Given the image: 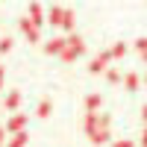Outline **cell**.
Returning <instances> with one entry per match:
<instances>
[{
  "label": "cell",
  "instance_id": "6da1fadb",
  "mask_svg": "<svg viewBox=\"0 0 147 147\" xmlns=\"http://www.w3.org/2000/svg\"><path fill=\"white\" fill-rule=\"evenodd\" d=\"M82 53H85V41L74 32V35H68V44H65V50L59 53V59H62V62H74V59L82 56Z\"/></svg>",
  "mask_w": 147,
  "mask_h": 147
},
{
  "label": "cell",
  "instance_id": "7a4b0ae2",
  "mask_svg": "<svg viewBox=\"0 0 147 147\" xmlns=\"http://www.w3.org/2000/svg\"><path fill=\"white\" fill-rule=\"evenodd\" d=\"M18 27H21V32H24V35H27V41H30V44L41 41V35H38V27H35V24H32L30 18H21V21H18Z\"/></svg>",
  "mask_w": 147,
  "mask_h": 147
},
{
  "label": "cell",
  "instance_id": "3957f363",
  "mask_svg": "<svg viewBox=\"0 0 147 147\" xmlns=\"http://www.w3.org/2000/svg\"><path fill=\"white\" fill-rule=\"evenodd\" d=\"M109 62H112V53H100V56H94V59H91L88 71H91V74H103V71L109 68Z\"/></svg>",
  "mask_w": 147,
  "mask_h": 147
},
{
  "label": "cell",
  "instance_id": "277c9868",
  "mask_svg": "<svg viewBox=\"0 0 147 147\" xmlns=\"http://www.w3.org/2000/svg\"><path fill=\"white\" fill-rule=\"evenodd\" d=\"M24 127H27V115H21V112H15L6 121V132H9V136H12V132H21Z\"/></svg>",
  "mask_w": 147,
  "mask_h": 147
},
{
  "label": "cell",
  "instance_id": "5b68a950",
  "mask_svg": "<svg viewBox=\"0 0 147 147\" xmlns=\"http://www.w3.org/2000/svg\"><path fill=\"white\" fill-rule=\"evenodd\" d=\"M65 44H68V38H50V41H44V53L47 56H59L65 50Z\"/></svg>",
  "mask_w": 147,
  "mask_h": 147
},
{
  "label": "cell",
  "instance_id": "8992f818",
  "mask_svg": "<svg viewBox=\"0 0 147 147\" xmlns=\"http://www.w3.org/2000/svg\"><path fill=\"white\" fill-rule=\"evenodd\" d=\"M30 21H32L38 30L44 27V21H47V18H44V9H41V3H30Z\"/></svg>",
  "mask_w": 147,
  "mask_h": 147
},
{
  "label": "cell",
  "instance_id": "52a82bcc",
  "mask_svg": "<svg viewBox=\"0 0 147 147\" xmlns=\"http://www.w3.org/2000/svg\"><path fill=\"white\" fill-rule=\"evenodd\" d=\"M27 144H30V132L21 129V132H12V138H9L6 147H27Z\"/></svg>",
  "mask_w": 147,
  "mask_h": 147
},
{
  "label": "cell",
  "instance_id": "ba28073f",
  "mask_svg": "<svg viewBox=\"0 0 147 147\" xmlns=\"http://www.w3.org/2000/svg\"><path fill=\"white\" fill-rule=\"evenodd\" d=\"M62 15H65V9L62 6H53L50 12H47V24H50V27H62Z\"/></svg>",
  "mask_w": 147,
  "mask_h": 147
},
{
  "label": "cell",
  "instance_id": "9c48e42d",
  "mask_svg": "<svg viewBox=\"0 0 147 147\" xmlns=\"http://www.w3.org/2000/svg\"><path fill=\"white\" fill-rule=\"evenodd\" d=\"M18 106H21V91H9L6 94V109L9 112H18Z\"/></svg>",
  "mask_w": 147,
  "mask_h": 147
},
{
  "label": "cell",
  "instance_id": "30bf717a",
  "mask_svg": "<svg viewBox=\"0 0 147 147\" xmlns=\"http://www.w3.org/2000/svg\"><path fill=\"white\" fill-rule=\"evenodd\" d=\"M100 103H103V97H100V94H88L85 109H88V112H97V109H100Z\"/></svg>",
  "mask_w": 147,
  "mask_h": 147
},
{
  "label": "cell",
  "instance_id": "8fae6325",
  "mask_svg": "<svg viewBox=\"0 0 147 147\" xmlns=\"http://www.w3.org/2000/svg\"><path fill=\"white\" fill-rule=\"evenodd\" d=\"M138 82H141V80H138V74H127V77H124L127 91H136V88H138Z\"/></svg>",
  "mask_w": 147,
  "mask_h": 147
},
{
  "label": "cell",
  "instance_id": "7c38bea8",
  "mask_svg": "<svg viewBox=\"0 0 147 147\" xmlns=\"http://www.w3.org/2000/svg\"><path fill=\"white\" fill-rule=\"evenodd\" d=\"M50 109H53V103H50V100H41V103H38V109H35V115H38V118H47V115H50Z\"/></svg>",
  "mask_w": 147,
  "mask_h": 147
},
{
  "label": "cell",
  "instance_id": "4fadbf2b",
  "mask_svg": "<svg viewBox=\"0 0 147 147\" xmlns=\"http://www.w3.org/2000/svg\"><path fill=\"white\" fill-rule=\"evenodd\" d=\"M74 18H77V15H74L71 9H65V15H62V27H65V30H74V24H77Z\"/></svg>",
  "mask_w": 147,
  "mask_h": 147
},
{
  "label": "cell",
  "instance_id": "5bb4252c",
  "mask_svg": "<svg viewBox=\"0 0 147 147\" xmlns=\"http://www.w3.org/2000/svg\"><path fill=\"white\" fill-rule=\"evenodd\" d=\"M109 53H112V59H121V56H127V44H124V41H118V44H115Z\"/></svg>",
  "mask_w": 147,
  "mask_h": 147
},
{
  "label": "cell",
  "instance_id": "9a60e30c",
  "mask_svg": "<svg viewBox=\"0 0 147 147\" xmlns=\"http://www.w3.org/2000/svg\"><path fill=\"white\" fill-rule=\"evenodd\" d=\"M136 50L141 53V59L147 62V38H138V41H136Z\"/></svg>",
  "mask_w": 147,
  "mask_h": 147
},
{
  "label": "cell",
  "instance_id": "2e32d148",
  "mask_svg": "<svg viewBox=\"0 0 147 147\" xmlns=\"http://www.w3.org/2000/svg\"><path fill=\"white\" fill-rule=\"evenodd\" d=\"M106 80H109V82H121V71H115V68H106Z\"/></svg>",
  "mask_w": 147,
  "mask_h": 147
},
{
  "label": "cell",
  "instance_id": "e0dca14e",
  "mask_svg": "<svg viewBox=\"0 0 147 147\" xmlns=\"http://www.w3.org/2000/svg\"><path fill=\"white\" fill-rule=\"evenodd\" d=\"M12 50V38L6 35V38H0V53H9Z\"/></svg>",
  "mask_w": 147,
  "mask_h": 147
},
{
  "label": "cell",
  "instance_id": "ac0fdd59",
  "mask_svg": "<svg viewBox=\"0 0 147 147\" xmlns=\"http://www.w3.org/2000/svg\"><path fill=\"white\" fill-rule=\"evenodd\" d=\"M112 147H132V141H127V138H124V141H115Z\"/></svg>",
  "mask_w": 147,
  "mask_h": 147
},
{
  "label": "cell",
  "instance_id": "d6986e66",
  "mask_svg": "<svg viewBox=\"0 0 147 147\" xmlns=\"http://www.w3.org/2000/svg\"><path fill=\"white\" fill-rule=\"evenodd\" d=\"M6 144V127H0V147Z\"/></svg>",
  "mask_w": 147,
  "mask_h": 147
},
{
  "label": "cell",
  "instance_id": "ffe728a7",
  "mask_svg": "<svg viewBox=\"0 0 147 147\" xmlns=\"http://www.w3.org/2000/svg\"><path fill=\"white\" fill-rule=\"evenodd\" d=\"M3 82H6V71H3V65H0V88H3Z\"/></svg>",
  "mask_w": 147,
  "mask_h": 147
},
{
  "label": "cell",
  "instance_id": "44dd1931",
  "mask_svg": "<svg viewBox=\"0 0 147 147\" xmlns=\"http://www.w3.org/2000/svg\"><path fill=\"white\" fill-rule=\"evenodd\" d=\"M141 121H144V124H147V103L141 106Z\"/></svg>",
  "mask_w": 147,
  "mask_h": 147
},
{
  "label": "cell",
  "instance_id": "7402d4cb",
  "mask_svg": "<svg viewBox=\"0 0 147 147\" xmlns=\"http://www.w3.org/2000/svg\"><path fill=\"white\" fill-rule=\"evenodd\" d=\"M141 144L147 147V124H144V132H141Z\"/></svg>",
  "mask_w": 147,
  "mask_h": 147
}]
</instances>
